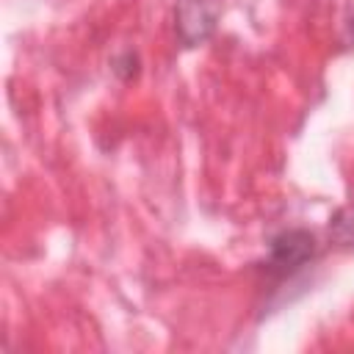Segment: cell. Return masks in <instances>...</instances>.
Segmentation results:
<instances>
[{
    "label": "cell",
    "mask_w": 354,
    "mask_h": 354,
    "mask_svg": "<svg viewBox=\"0 0 354 354\" xmlns=\"http://www.w3.org/2000/svg\"><path fill=\"white\" fill-rule=\"evenodd\" d=\"M216 19H218L216 0H177L174 25H177V36L185 47L205 41L213 33Z\"/></svg>",
    "instance_id": "obj_2"
},
{
    "label": "cell",
    "mask_w": 354,
    "mask_h": 354,
    "mask_svg": "<svg viewBox=\"0 0 354 354\" xmlns=\"http://www.w3.org/2000/svg\"><path fill=\"white\" fill-rule=\"evenodd\" d=\"M329 238L340 246H354V205L337 210L329 221Z\"/></svg>",
    "instance_id": "obj_3"
},
{
    "label": "cell",
    "mask_w": 354,
    "mask_h": 354,
    "mask_svg": "<svg viewBox=\"0 0 354 354\" xmlns=\"http://www.w3.org/2000/svg\"><path fill=\"white\" fill-rule=\"evenodd\" d=\"M318 252V241L307 230H285L277 238H271L268 246V271L288 277L307 266Z\"/></svg>",
    "instance_id": "obj_1"
}]
</instances>
